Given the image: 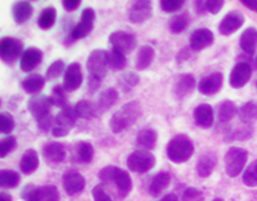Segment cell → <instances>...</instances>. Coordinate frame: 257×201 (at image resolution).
I'll list each match as a JSON object with an SVG mask.
<instances>
[{
	"label": "cell",
	"mask_w": 257,
	"mask_h": 201,
	"mask_svg": "<svg viewBox=\"0 0 257 201\" xmlns=\"http://www.w3.org/2000/svg\"><path fill=\"white\" fill-rule=\"evenodd\" d=\"M52 106H53V101L50 99V96L45 95H36L31 97L27 104V108L32 115V118L35 119L38 128L43 132L52 130L54 126V118L50 113Z\"/></svg>",
	"instance_id": "1"
},
{
	"label": "cell",
	"mask_w": 257,
	"mask_h": 201,
	"mask_svg": "<svg viewBox=\"0 0 257 201\" xmlns=\"http://www.w3.org/2000/svg\"><path fill=\"white\" fill-rule=\"evenodd\" d=\"M142 115V107L139 101L132 100L118 108L108 119V128L113 133H121L137 122Z\"/></svg>",
	"instance_id": "2"
},
{
	"label": "cell",
	"mask_w": 257,
	"mask_h": 201,
	"mask_svg": "<svg viewBox=\"0 0 257 201\" xmlns=\"http://www.w3.org/2000/svg\"><path fill=\"white\" fill-rule=\"evenodd\" d=\"M167 157L174 164H184L191 160L195 153V146L186 135H177L167 143Z\"/></svg>",
	"instance_id": "3"
},
{
	"label": "cell",
	"mask_w": 257,
	"mask_h": 201,
	"mask_svg": "<svg viewBox=\"0 0 257 201\" xmlns=\"http://www.w3.org/2000/svg\"><path fill=\"white\" fill-rule=\"evenodd\" d=\"M99 179L104 184H114L121 193V197L126 195L132 189V179L125 169H121L118 166L108 165L104 166L99 172Z\"/></svg>",
	"instance_id": "4"
},
{
	"label": "cell",
	"mask_w": 257,
	"mask_h": 201,
	"mask_svg": "<svg viewBox=\"0 0 257 201\" xmlns=\"http://www.w3.org/2000/svg\"><path fill=\"white\" fill-rule=\"evenodd\" d=\"M108 68V52L103 49L92 50L86 60V70L89 72V77L102 81L107 75Z\"/></svg>",
	"instance_id": "5"
},
{
	"label": "cell",
	"mask_w": 257,
	"mask_h": 201,
	"mask_svg": "<svg viewBox=\"0 0 257 201\" xmlns=\"http://www.w3.org/2000/svg\"><path fill=\"white\" fill-rule=\"evenodd\" d=\"M156 165V157L152 151L148 150H141L138 148L135 151H132L128 158H126V166L128 169L135 173H146L150 169H153Z\"/></svg>",
	"instance_id": "6"
},
{
	"label": "cell",
	"mask_w": 257,
	"mask_h": 201,
	"mask_svg": "<svg viewBox=\"0 0 257 201\" xmlns=\"http://www.w3.org/2000/svg\"><path fill=\"white\" fill-rule=\"evenodd\" d=\"M21 197L24 201H60L59 190L53 184H46L41 187L28 184L21 191Z\"/></svg>",
	"instance_id": "7"
},
{
	"label": "cell",
	"mask_w": 257,
	"mask_h": 201,
	"mask_svg": "<svg viewBox=\"0 0 257 201\" xmlns=\"http://www.w3.org/2000/svg\"><path fill=\"white\" fill-rule=\"evenodd\" d=\"M247 151L240 147H231L225 153V172L229 177H236L245 171Z\"/></svg>",
	"instance_id": "8"
},
{
	"label": "cell",
	"mask_w": 257,
	"mask_h": 201,
	"mask_svg": "<svg viewBox=\"0 0 257 201\" xmlns=\"http://www.w3.org/2000/svg\"><path fill=\"white\" fill-rule=\"evenodd\" d=\"M108 43L111 45V49H114V50L128 54L137 48V38L131 32L115 31V32H111L108 36Z\"/></svg>",
	"instance_id": "9"
},
{
	"label": "cell",
	"mask_w": 257,
	"mask_h": 201,
	"mask_svg": "<svg viewBox=\"0 0 257 201\" xmlns=\"http://www.w3.org/2000/svg\"><path fill=\"white\" fill-rule=\"evenodd\" d=\"M152 14H153V6H152V2H149V0L132 2V5L128 9V20L131 21L132 24H145L148 20L152 18Z\"/></svg>",
	"instance_id": "10"
},
{
	"label": "cell",
	"mask_w": 257,
	"mask_h": 201,
	"mask_svg": "<svg viewBox=\"0 0 257 201\" xmlns=\"http://www.w3.org/2000/svg\"><path fill=\"white\" fill-rule=\"evenodd\" d=\"M96 14L93 9L90 7H86L81 13V18L78 21V24L72 28L71 31V38L74 41L77 39H82L85 36H88L93 30V25H95Z\"/></svg>",
	"instance_id": "11"
},
{
	"label": "cell",
	"mask_w": 257,
	"mask_h": 201,
	"mask_svg": "<svg viewBox=\"0 0 257 201\" xmlns=\"http://www.w3.org/2000/svg\"><path fill=\"white\" fill-rule=\"evenodd\" d=\"M245 23L243 14L238 10H231L228 12L218 24V32L222 36H229L235 34Z\"/></svg>",
	"instance_id": "12"
},
{
	"label": "cell",
	"mask_w": 257,
	"mask_h": 201,
	"mask_svg": "<svg viewBox=\"0 0 257 201\" xmlns=\"http://www.w3.org/2000/svg\"><path fill=\"white\" fill-rule=\"evenodd\" d=\"M251 74H253L251 65L247 61H239L233 65L232 71L229 74V85L235 89L243 88L250 81Z\"/></svg>",
	"instance_id": "13"
},
{
	"label": "cell",
	"mask_w": 257,
	"mask_h": 201,
	"mask_svg": "<svg viewBox=\"0 0 257 201\" xmlns=\"http://www.w3.org/2000/svg\"><path fill=\"white\" fill-rule=\"evenodd\" d=\"M21 50H23V45L21 42L14 39V38H3L0 41V57L5 63H13L14 60L21 57Z\"/></svg>",
	"instance_id": "14"
},
{
	"label": "cell",
	"mask_w": 257,
	"mask_h": 201,
	"mask_svg": "<svg viewBox=\"0 0 257 201\" xmlns=\"http://www.w3.org/2000/svg\"><path fill=\"white\" fill-rule=\"evenodd\" d=\"M214 43V34L207 28H197L189 38V48L192 52H200Z\"/></svg>",
	"instance_id": "15"
},
{
	"label": "cell",
	"mask_w": 257,
	"mask_h": 201,
	"mask_svg": "<svg viewBox=\"0 0 257 201\" xmlns=\"http://www.w3.org/2000/svg\"><path fill=\"white\" fill-rule=\"evenodd\" d=\"M82 81H84V75H82V68L79 63H71L64 72V81H63L64 89L67 92H74L81 88Z\"/></svg>",
	"instance_id": "16"
},
{
	"label": "cell",
	"mask_w": 257,
	"mask_h": 201,
	"mask_svg": "<svg viewBox=\"0 0 257 201\" xmlns=\"http://www.w3.org/2000/svg\"><path fill=\"white\" fill-rule=\"evenodd\" d=\"M61 182H63V187L68 195H75L81 193L85 189V184H86L85 177L77 171H67L63 175Z\"/></svg>",
	"instance_id": "17"
},
{
	"label": "cell",
	"mask_w": 257,
	"mask_h": 201,
	"mask_svg": "<svg viewBox=\"0 0 257 201\" xmlns=\"http://www.w3.org/2000/svg\"><path fill=\"white\" fill-rule=\"evenodd\" d=\"M222 83H224V77H222L221 72H213L207 77H204L199 82L197 89L202 95L213 96L220 92V89L222 88Z\"/></svg>",
	"instance_id": "18"
},
{
	"label": "cell",
	"mask_w": 257,
	"mask_h": 201,
	"mask_svg": "<svg viewBox=\"0 0 257 201\" xmlns=\"http://www.w3.org/2000/svg\"><path fill=\"white\" fill-rule=\"evenodd\" d=\"M43 54L39 49L30 48L25 52H23L21 57H20V68L21 71L31 72L35 70L38 65L42 63Z\"/></svg>",
	"instance_id": "19"
},
{
	"label": "cell",
	"mask_w": 257,
	"mask_h": 201,
	"mask_svg": "<svg viewBox=\"0 0 257 201\" xmlns=\"http://www.w3.org/2000/svg\"><path fill=\"white\" fill-rule=\"evenodd\" d=\"M193 118L199 128L210 129L214 125V110L210 104H199L193 111Z\"/></svg>",
	"instance_id": "20"
},
{
	"label": "cell",
	"mask_w": 257,
	"mask_h": 201,
	"mask_svg": "<svg viewBox=\"0 0 257 201\" xmlns=\"http://www.w3.org/2000/svg\"><path fill=\"white\" fill-rule=\"evenodd\" d=\"M195 88H196L195 77L192 74H184L177 79V82L174 85V95L177 99H184L191 95Z\"/></svg>",
	"instance_id": "21"
},
{
	"label": "cell",
	"mask_w": 257,
	"mask_h": 201,
	"mask_svg": "<svg viewBox=\"0 0 257 201\" xmlns=\"http://www.w3.org/2000/svg\"><path fill=\"white\" fill-rule=\"evenodd\" d=\"M43 157L49 164H60L66 160V147L64 144L50 142L43 147Z\"/></svg>",
	"instance_id": "22"
},
{
	"label": "cell",
	"mask_w": 257,
	"mask_h": 201,
	"mask_svg": "<svg viewBox=\"0 0 257 201\" xmlns=\"http://www.w3.org/2000/svg\"><path fill=\"white\" fill-rule=\"evenodd\" d=\"M118 100V90L114 88H107L103 90L102 93L97 97L96 101V108H97V114L106 113L111 107L117 103Z\"/></svg>",
	"instance_id": "23"
},
{
	"label": "cell",
	"mask_w": 257,
	"mask_h": 201,
	"mask_svg": "<svg viewBox=\"0 0 257 201\" xmlns=\"http://www.w3.org/2000/svg\"><path fill=\"white\" fill-rule=\"evenodd\" d=\"M32 13H34V9L30 2L21 0L13 5V20L17 25H24L27 21H30Z\"/></svg>",
	"instance_id": "24"
},
{
	"label": "cell",
	"mask_w": 257,
	"mask_h": 201,
	"mask_svg": "<svg viewBox=\"0 0 257 201\" xmlns=\"http://www.w3.org/2000/svg\"><path fill=\"white\" fill-rule=\"evenodd\" d=\"M75 122H77V114H75L74 107L70 106L61 108L60 113L54 118V126H59V128L67 130H71L75 126Z\"/></svg>",
	"instance_id": "25"
},
{
	"label": "cell",
	"mask_w": 257,
	"mask_h": 201,
	"mask_svg": "<svg viewBox=\"0 0 257 201\" xmlns=\"http://www.w3.org/2000/svg\"><path fill=\"white\" fill-rule=\"evenodd\" d=\"M38 166H39V154L34 148H28L20 160V169L25 175H31L38 169Z\"/></svg>",
	"instance_id": "26"
},
{
	"label": "cell",
	"mask_w": 257,
	"mask_h": 201,
	"mask_svg": "<svg viewBox=\"0 0 257 201\" xmlns=\"http://www.w3.org/2000/svg\"><path fill=\"white\" fill-rule=\"evenodd\" d=\"M170 183H171V175H170L168 172L162 171V172H159V173H156L155 176L152 177V180H150V184H149L150 195H153V197L160 195L163 191L170 186Z\"/></svg>",
	"instance_id": "27"
},
{
	"label": "cell",
	"mask_w": 257,
	"mask_h": 201,
	"mask_svg": "<svg viewBox=\"0 0 257 201\" xmlns=\"http://www.w3.org/2000/svg\"><path fill=\"white\" fill-rule=\"evenodd\" d=\"M137 146L141 150H153L157 143V132L152 128H145V129L139 130L137 135Z\"/></svg>",
	"instance_id": "28"
},
{
	"label": "cell",
	"mask_w": 257,
	"mask_h": 201,
	"mask_svg": "<svg viewBox=\"0 0 257 201\" xmlns=\"http://www.w3.org/2000/svg\"><path fill=\"white\" fill-rule=\"evenodd\" d=\"M239 46L240 49L245 52L246 54H251L256 53L257 50V30L256 28H247V30L243 31V34L240 35L239 39Z\"/></svg>",
	"instance_id": "29"
},
{
	"label": "cell",
	"mask_w": 257,
	"mask_h": 201,
	"mask_svg": "<svg viewBox=\"0 0 257 201\" xmlns=\"http://www.w3.org/2000/svg\"><path fill=\"white\" fill-rule=\"evenodd\" d=\"M155 60V49L149 46V45H145L142 48L138 50L137 60H135V68L138 71H145L148 70L152 63Z\"/></svg>",
	"instance_id": "30"
},
{
	"label": "cell",
	"mask_w": 257,
	"mask_h": 201,
	"mask_svg": "<svg viewBox=\"0 0 257 201\" xmlns=\"http://www.w3.org/2000/svg\"><path fill=\"white\" fill-rule=\"evenodd\" d=\"M217 165V157L213 153H207L200 157L196 165L197 175L200 177H209Z\"/></svg>",
	"instance_id": "31"
},
{
	"label": "cell",
	"mask_w": 257,
	"mask_h": 201,
	"mask_svg": "<svg viewBox=\"0 0 257 201\" xmlns=\"http://www.w3.org/2000/svg\"><path fill=\"white\" fill-rule=\"evenodd\" d=\"M238 111L239 110L233 104V101L224 100L220 103V106L217 108V119L221 125L228 124L235 115H238Z\"/></svg>",
	"instance_id": "32"
},
{
	"label": "cell",
	"mask_w": 257,
	"mask_h": 201,
	"mask_svg": "<svg viewBox=\"0 0 257 201\" xmlns=\"http://www.w3.org/2000/svg\"><path fill=\"white\" fill-rule=\"evenodd\" d=\"M45 78L39 74H32L30 77L23 79L21 82V88L24 89V92L30 93V95H38L45 86Z\"/></svg>",
	"instance_id": "33"
},
{
	"label": "cell",
	"mask_w": 257,
	"mask_h": 201,
	"mask_svg": "<svg viewBox=\"0 0 257 201\" xmlns=\"http://www.w3.org/2000/svg\"><path fill=\"white\" fill-rule=\"evenodd\" d=\"M240 122L245 125H251L254 121H257V100L246 101L243 106L240 107L238 111Z\"/></svg>",
	"instance_id": "34"
},
{
	"label": "cell",
	"mask_w": 257,
	"mask_h": 201,
	"mask_svg": "<svg viewBox=\"0 0 257 201\" xmlns=\"http://www.w3.org/2000/svg\"><path fill=\"white\" fill-rule=\"evenodd\" d=\"M74 110H75V114L77 117L82 119H93L95 117H97V108H96V104H93L92 101L89 100H79L74 106Z\"/></svg>",
	"instance_id": "35"
},
{
	"label": "cell",
	"mask_w": 257,
	"mask_h": 201,
	"mask_svg": "<svg viewBox=\"0 0 257 201\" xmlns=\"http://www.w3.org/2000/svg\"><path fill=\"white\" fill-rule=\"evenodd\" d=\"M191 23V17L188 13H181L174 16L170 21H168V30L171 34H181L188 28V25Z\"/></svg>",
	"instance_id": "36"
},
{
	"label": "cell",
	"mask_w": 257,
	"mask_h": 201,
	"mask_svg": "<svg viewBox=\"0 0 257 201\" xmlns=\"http://www.w3.org/2000/svg\"><path fill=\"white\" fill-rule=\"evenodd\" d=\"M56 18H57V12L53 6H49L46 9H43L41 16L38 18V25L41 30H52L53 28L54 23H56Z\"/></svg>",
	"instance_id": "37"
},
{
	"label": "cell",
	"mask_w": 257,
	"mask_h": 201,
	"mask_svg": "<svg viewBox=\"0 0 257 201\" xmlns=\"http://www.w3.org/2000/svg\"><path fill=\"white\" fill-rule=\"evenodd\" d=\"M138 83H139V77L135 72H125L118 78V88L124 93H130Z\"/></svg>",
	"instance_id": "38"
},
{
	"label": "cell",
	"mask_w": 257,
	"mask_h": 201,
	"mask_svg": "<svg viewBox=\"0 0 257 201\" xmlns=\"http://www.w3.org/2000/svg\"><path fill=\"white\" fill-rule=\"evenodd\" d=\"M75 151H77L78 160L84 164H89L90 161L93 160V146L90 144L89 142H79L75 147Z\"/></svg>",
	"instance_id": "39"
},
{
	"label": "cell",
	"mask_w": 257,
	"mask_h": 201,
	"mask_svg": "<svg viewBox=\"0 0 257 201\" xmlns=\"http://www.w3.org/2000/svg\"><path fill=\"white\" fill-rule=\"evenodd\" d=\"M108 67L114 70V71H121L126 67V59L125 54L121 53L118 50L111 49L108 52Z\"/></svg>",
	"instance_id": "40"
},
{
	"label": "cell",
	"mask_w": 257,
	"mask_h": 201,
	"mask_svg": "<svg viewBox=\"0 0 257 201\" xmlns=\"http://www.w3.org/2000/svg\"><path fill=\"white\" fill-rule=\"evenodd\" d=\"M242 182L247 187H257V160L251 161L242 173Z\"/></svg>",
	"instance_id": "41"
},
{
	"label": "cell",
	"mask_w": 257,
	"mask_h": 201,
	"mask_svg": "<svg viewBox=\"0 0 257 201\" xmlns=\"http://www.w3.org/2000/svg\"><path fill=\"white\" fill-rule=\"evenodd\" d=\"M20 175L16 171H10V169H2L0 172V184L2 187H7L12 189L20 184Z\"/></svg>",
	"instance_id": "42"
},
{
	"label": "cell",
	"mask_w": 257,
	"mask_h": 201,
	"mask_svg": "<svg viewBox=\"0 0 257 201\" xmlns=\"http://www.w3.org/2000/svg\"><path fill=\"white\" fill-rule=\"evenodd\" d=\"M66 64L63 60H56L52 64L49 65L48 70H46V74H45V79L48 81H53V79H57V78L63 75L66 72Z\"/></svg>",
	"instance_id": "43"
},
{
	"label": "cell",
	"mask_w": 257,
	"mask_h": 201,
	"mask_svg": "<svg viewBox=\"0 0 257 201\" xmlns=\"http://www.w3.org/2000/svg\"><path fill=\"white\" fill-rule=\"evenodd\" d=\"M16 128V122L13 118L12 114L9 113H0V132L3 135H10Z\"/></svg>",
	"instance_id": "44"
},
{
	"label": "cell",
	"mask_w": 257,
	"mask_h": 201,
	"mask_svg": "<svg viewBox=\"0 0 257 201\" xmlns=\"http://www.w3.org/2000/svg\"><path fill=\"white\" fill-rule=\"evenodd\" d=\"M50 99L53 101V106L61 107V108H64V107L68 106V104H67L66 89H64V86H54L53 90H52Z\"/></svg>",
	"instance_id": "45"
},
{
	"label": "cell",
	"mask_w": 257,
	"mask_h": 201,
	"mask_svg": "<svg viewBox=\"0 0 257 201\" xmlns=\"http://www.w3.org/2000/svg\"><path fill=\"white\" fill-rule=\"evenodd\" d=\"M184 0H160V7L166 13H177L184 7Z\"/></svg>",
	"instance_id": "46"
},
{
	"label": "cell",
	"mask_w": 257,
	"mask_h": 201,
	"mask_svg": "<svg viewBox=\"0 0 257 201\" xmlns=\"http://www.w3.org/2000/svg\"><path fill=\"white\" fill-rule=\"evenodd\" d=\"M182 201H204L203 191L196 187H186L182 193Z\"/></svg>",
	"instance_id": "47"
},
{
	"label": "cell",
	"mask_w": 257,
	"mask_h": 201,
	"mask_svg": "<svg viewBox=\"0 0 257 201\" xmlns=\"http://www.w3.org/2000/svg\"><path fill=\"white\" fill-rule=\"evenodd\" d=\"M16 146H17V140H16V137L9 136L6 137L5 140H2V143H0V157H2V158H5L7 154L12 153L13 150L16 148Z\"/></svg>",
	"instance_id": "48"
},
{
	"label": "cell",
	"mask_w": 257,
	"mask_h": 201,
	"mask_svg": "<svg viewBox=\"0 0 257 201\" xmlns=\"http://www.w3.org/2000/svg\"><path fill=\"white\" fill-rule=\"evenodd\" d=\"M92 197H93L95 201H114L107 193V190L104 189L103 184H96L95 187L92 189Z\"/></svg>",
	"instance_id": "49"
},
{
	"label": "cell",
	"mask_w": 257,
	"mask_h": 201,
	"mask_svg": "<svg viewBox=\"0 0 257 201\" xmlns=\"http://www.w3.org/2000/svg\"><path fill=\"white\" fill-rule=\"evenodd\" d=\"M229 137H227L225 140H236V139H239V140H245V139H249L251 136V129L247 128V125H245V128H240L238 130H233L231 132Z\"/></svg>",
	"instance_id": "50"
},
{
	"label": "cell",
	"mask_w": 257,
	"mask_h": 201,
	"mask_svg": "<svg viewBox=\"0 0 257 201\" xmlns=\"http://www.w3.org/2000/svg\"><path fill=\"white\" fill-rule=\"evenodd\" d=\"M224 0H206V7H207V13L210 14H217L224 6Z\"/></svg>",
	"instance_id": "51"
},
{
	"label": "cell",
	"mask_w": 257,
	"mask_h": 201,
	"mask_svg": "<svg viewBox=\"0 0 257 201\" xmlns=\"http://www.w3.org/2000/svg\"><path fill=\"white\" fill-rule=\"evenodd\" d=\"M81 0H63L61 2V5L63 7L66 9L67 12H74V10H77L78 7L81 6Z\"/></svg>",
	"instance_id": "52"
},
{
	"label": "cell",
	"mask_w": 257,
	"mask_h": 201,
	"mask_svg": "<svg viewBox=\"0 0 257 201\" xmlns=\"http://www.w3.org/2000/svg\"><path fill=\"white\" fill-rule=\"evenodd\" d=\"M68 132L70 130L63 129V128H59V126H53V129H52V135L54 137H64L68 135Z\"/></svg>",
	"instance_id": "53"
},
{
	"label": "cell",
	"mask_w": 257,
	"mask_h": 201,
	"mask_svg": "<svg viewBox=\"0 0 257 201\" xmlns=\"http://www.w3.org/2000/svg\"><path fill=\"white\" fill-rule=\"evenodd\" d=\"M195 10H196L197 14H204V13H207V7H206V2H202V0H199V2H195Z\"/></svg>",
	"instance_id": "54"
},
{
	"label": "cell",
	"mask_w": 257,
	"mask_h": 201,
	"mask_svg": "<svg viewBox=\"0 0 257 201\" xmlns=\"http://www.w3.org/2000/svg\"><path fill=\"white\" fill-rule=\"evenodd\" d=\"M240 3H243V6H246L251 12L257 13V0H242Z\"/></svg>",
	"instance_id": "55"
},
{
	"label": "cell",
	"mask_w": 257,
	"mask_h": 201,
	"mask_svg": "<svg viewBox=\"0 0 257 201\" xmlns=\"http://www.w3.org/2000/svg\"><path fill=\"white\" fill-rule=\"evenodd\" d=\"M99 85H100V81H99V79H95V78L89 77V82H88V89H89V92L96 90V89L99 88Z\"/></svg>",
	"instance_id": "56"
},
{
	"label": "cell",
	"mask_w": 257,
	"mask_h": 201,
	"mask_svg": "<svg viewBox=\"0 0 257 201\" xmlns=\"http://www.w3.org/2000/svg\"><path fill=\"white\" fill-rule=\"evenodd\" d=\"M159 201H178V197L175 193H168V194L163 195Z\"/></svg>",
	"instance_id": "57"
},
{
	"label": "cell",
	"mask_w": 257,
	"mask_h": 201,
	"mask_svg": "<svg viewBox=\"0 0 257 201\" xmlns=\"http://www.w3.org/2000/svg\"><path fill=\"white\" fill-rule=\"evenodd\" d=\"M0 201H12V197L7 194V193H5V191H3V193L0 194Z\"/></svg>",
	"instance_id": "58"
},
{
	"label": "cell",
	"mask_w": 257,
	"mask_h": 201,
	"mask_svg": "<svg viewBox=\"0 0 257 201\" xmlns=\"http://www.w3.org/2000/svg\"><path fill=\"white\" fill-rule=\"evenodd\" d=\"M213 201H224V200H222V198H214Z\"/></svg>",
	"instance_id": "59"
},
{
	"label": "cell",
	"mask_w": 257,
	"mask_h": 201,
	"mask_svg": "<svg viewBox=\"0 0 257 201\" xmlns=\"http://www.w3.org/2000/svg\"><path fill=\"white\" fill-rule=\"evenodd\" d=\"M256 64H257V56H256Z\"/></svg>",
	"instance_id": "60"
},
{
	"label": "cell",
	"mask_w": 257,
	"mask_h": 201,
	"mask_svg": "<svg viewBox=\"0 0 257 201\" xmlns=\"http://www.w3.org/2000/svg\"><path fill=\"white\" fill-rule=\"evenodd\" d=\"M256 88H257V82H256Z\"/></svg>",
	"instance_id": "61"
}]
</instances>
